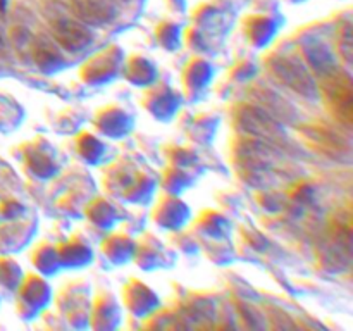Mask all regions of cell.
<instances>
[{
    "label": "cell",
    "mask_w": 353,
    "mask_h": 331,
    "mask_svg": "<svg viewBox=\"0 0 353 331\" xmlns=\"http://www.w3.org/2000/svg\"><path fill=\"white\" fill-rule=\"evenodd\" d=\"M69 7L81 23L90 26H102L117 16L112 0H69Z\"/></svg>",
    "instance_id": "3957f363"
},
{
    "label": "cell",
    "mask_w": 353,
    "mask_h": 331,
    "mask_svg": "<svg viewBox=\"0 0 353 331\" xmlns=\"http://www.w3.org/2000/svg\"><path fill=\"white\" fill-rule=\"evenodd\" d=\"M300 140L309 148L334 161H348L352 154L350 141L331 124L310 121L296 128Z\"/></svg>",
    "instance_id": "7a4b0ae2"
},
{
    "label": "cell",
    "mask_w": 353,
    "mask_h": 331,
    "mask_svg": "<svg viewBox=\"0 0 353 331\" xmlns=\"http://www.w3.org/2000/svg\"><path fill=\"white\" fill-rule=\"evenodd\" d=\"M272 71L278 76L281 81H285L286 85L292 86L295 92L307 93V88H310V79L307 78V72L302 66L296 64L292 59L278 57L272 61Z\"/></svg>",
    "instance_id": "5b68a950"
},
{
    "label": "cell",
    "mask_w": 353,
    "mask_h": 331,
    "mask_svg": "<svg viewBox=\"0 0 353 331\" xmlns=\"http://www.w3.org/2000/svg\"><path fill=\"white\" fill-rule=\"evenodd\" d=\"M52 34L68 50H81L92 41V33L72 19H57L52 23Z\"/></svg>",
    "instance_id": "277c9868"
},
{
    "label": "cell",
    "mask_w": 353,
    "mask_h": 331,
    "mask_svg": "<svg viewBox=\"0 0 353 331\" xmlns=\"http://www.w3.org/2000/svg\"><path fill=\"white\" fill-rule=\"evenodd\" d=\"M124 2H130V0H124Z\"/></svg>",
    "instance_id": "8992f818"
},
{
    "label": "cell",
    "mask_w": 353,
    "mask_h": 331,
    "mask_svg": "<svg viewBox=\"0 0 353 331\" xmlns=\"http://www.w3.org/2000/svg\"><path fill=\"white\" fill-rule=\"evenodd\" d=\"M324 106L331 116L345 128L353 126V83L343 69H333L326 72L319 83Z\"/></svg>",
    "instance_id": "6da1fadb"
}]
</instances>
